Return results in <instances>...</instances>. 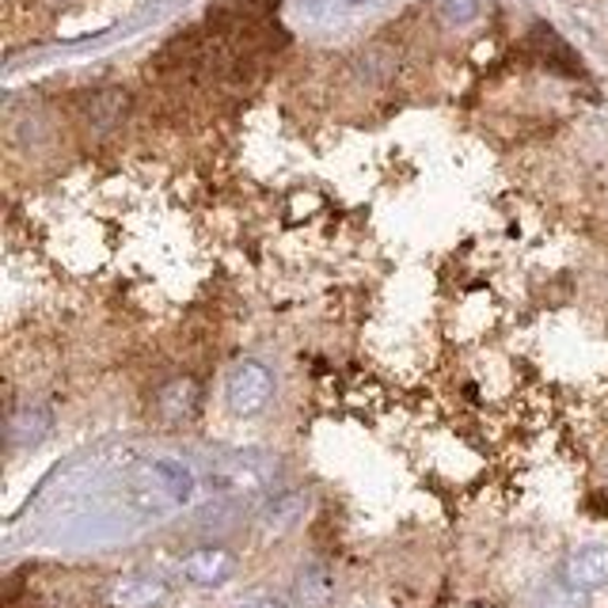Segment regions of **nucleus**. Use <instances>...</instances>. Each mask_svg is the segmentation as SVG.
<instances>
[{"label": "nucleus", "instance_id": "12", "mask_svg": "<svg viewBox=\"0 0 608 608\" xmlns=\"http://www.w3.org/2000/svg\"><path fill=\"white\" fill-rule=\"evenodd\" d=\"M164 597V586L152 582V578H122L111 589V605L114 608H149Z\"/></svg>", "mask_w": 608, "mask_h": 608}, {"label": "nucleus", "instance_id": "9", "mask_svg": "<svg viewBox=\"0 0 608 608\" xmlns=\"http://www.w3.org/2000/svg\"><path fill=\"white\" fill-rule=\"evenodd\" d=\"M533 50H536V58H540L548 69H556V73H582L575 50H570L548 23H536L533 27Z\"/></svg>", "mask_w": 608, "mask_h": 608}, {"label": "nucleus", "instance_id": "13", "mask_svg": "<svg viewBox=\"0 0 608 608\" xmlns=\"http://www.w3.org/2000/svg\"><path fill=\"white\" fill-rule=\"evenodd\" d=\"M445 20H453V23H468L472 16H476V0H445Z\"/></svg>", "mask_w": 608, "mask_h": 608}, {"label": "nucleus", "instance_id": "11", "mask_svg": "<svg viewBox=\"0 0 608 608\" xmlns=\"http://www.w3.org/2000/svg\"><path fill=\"white\" fill-rule=\"evenodd\" d=\"M304 506H308V498L297 495V490H293V495H282V498H274V503L263 509L259 525H263L266 536H282L285 529H293V525L301 521Z\"/></svg>", "mask_w": 608, "mask_h": 608}, {"label": "nucleus", "instance_id": "14", "mask_svg": "<svg viewBox=\"0 0 608 608\" xmlns=\"http://www.w3.org/2000/svg\"><path fill=\"white\" fill-rule=\"evenodd\" d=\"M240 608H285V605L274 601V597H252V601H244Z\"/></svg>", "mask_w": 608, "mask_h": 608}, {"label": "nucleus", "instance_id": "8", "mask_svg": "<svg viewBox=\"0 0 608 608\" xmlns=\"http://www.w3.org/2000/svg\"><path fill=\"white\" fill-rule=\"evenodd\" d=\"M293 597H297L301 608H327L331 597H335V575H331L324 563H308L297 575Z\"/></svg>", "mask_w": 608, "mask_h": 608}, {"label": "nucleus", "instance_id": "10", "mask_svg": "<svg viewBox=\"0 0 608 608\" xmlns=\"http://www.w3.org/2000/svg\"><path fill=\"white\" fill-rule=\"evenodd\" d=\"M50 411L47 407H23L8 418V442L12 445H39L50 434Z\"/></svg>", "mask_w": 608, "mask_h": 608}, {"label": "nucleus", "instance_id": "2", "mask_svg": "<svg viewBox=\"0 0 608 608\" xmlns=\"http://www.w3.org/2000/svg\"><path fill=\"white\" fill-rule=\"evenodd\" d=\"M271 460L266 456H259V453H236V456H229V460H221L217 464V487L221 490H229V495H263L266 490V483H271Z\"/></svg>", "mask_w": 608, "mask_h": 608}, {"label": "nucleus", "instance_id": "3", "mask_svg": "<svg viewBox=\"0 0 608 608\" xmlns=\"http://www.w3.org/2000/svg\"><path fill=\"white\" fill-rule=\"evenodd\" d=\"M563 582L570 594H594L608 586V548L605 544H582L563 563Z\"/></svg>", "mask_w": 608, "mask_h": 608}, {"label": "nucleus", "instance_id": "5", "mask_svg": "<svg viewBox=\"0 0 608 608\" xmlns=\"http://www.w3.org/2000/svg\"><path fill=\"white\" fill-rule=\"evenodd\" d=\"M126 111H130V95L122 92V88H100V92L84 95V103H80V119H84L92 138L111 133L122 119H126Z\"/></svg>", "mask_w": 608, "mask_h": 608}, {"label": "nucleus", "instance_id": "7", "mask_svg": "<svg viewBox=\"0 0 608 608\" xmlns=\"http://www.w3.org/2000/svg\"><path fill=\"white\" fill-rule=\"evenodd\" d=\"M183 575L199 586H221L236 575V559L225 548H199L183 559Z\"/></svg>", "mask_w": 608, "mask_h": 608}, {"label": "nucleus", "instance_id": "1", "mask_svg": "<svg viewBox=\"0 0 608 608\" xmlns=\"http://www.w3.org/2000/svg\"><path fill=\"white\" fill-rule=\"evenodd\" d=\"M274 396V373L266 369L263 362L247 357V362H236L225 381V399H229V411L240 418H252L259 415Z\"/></svg>", "mask_w": 608, "mask_h": 608}, {"label": "nucleus", "instance_id": "4", "mask_svg": "<svg viewBox=\"0 0 608 608\" xmlns=\"http://www.w3.org/2000/svg\"><path fill=\"white\" fill-rule=\"evenodd\" d=\"M202 407V384L194 377H175L168 384H160L156 392V415L160 423L179 426V423H191Z\"/></svg>", "mask_w": 608, "mask_h": 608}, {"label": "nucleus", "instance_id": "6", "mask_svg": "<svg viewBox=\"0 0 608 608\" xmlns=\"http://www.w3.org/2000/svg\"><path fill=\"white\" fill-rule=\"evenodd\" d=\"M145 483L164 503H191L194 495V472L183 460H152L145 468Z\"/></svg>", "mask_w": 608, "mask_h": 608}]
</instances>
